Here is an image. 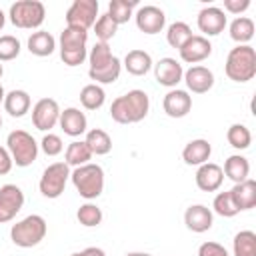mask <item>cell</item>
Here are the masks:
<instances>
[{
    "label": "cell",
    "mask_w": 256,
    "mask_h": 256,
    "mask_svg": "<svg viewBox=\"0 0 256 256\" xmlns=\"http://www.w3.org/2000/svg\"><path fill=\"white\" fill-rule=\"evenodd\" d=\"M88 76H90L92 80H96V82L110 84V82H114V80L120 76V60L114 56L112 62H110L106 68H102V70H88Z\"/></svg>",
    "instance_id": "obj_36"
},
{
    "label": "cell",
    "mask_w": 256,
    "mask_h": 256,
    "mask_svg": "<svg viewBox=\"0 0 256 256\" xmlns=\"http://www.w3.org/2000/svg\"><path fill=\"white\" fill-rule=\"evenodd\" d=\"M4 108L10 116L20 118L30 110V96L26 90H10L4 96Z\"/></svg>",
    "instance_id": "obj_24"
},
{
    "label": "cell",
    "mask_w": 256,
    "mask_h": 256,
    "mask_svg": "<svg viewBox=\"0 0 256 256\" xmlns=\"http://www.w3.org/2000/svg\"><path fill=\"white\" fill-rule=\"evenodd\" d=\"M84 142L88 144L90 152H92V154H98V156L108 154V152L112 150V140H110L108 132H104L102 128H92V130H88Z\"/></svg>",
    "instance_id": "obj_27"
},
{
    "label": "cell",
    "mask_w": 256,
    "mask_h": 256,
    "mask_svg": "<svg viewBox=\"0 0 256 256\" xmlns=\"http://www.w3.org/2000/svg\"><path fill=\"white\" fill-rule=\"evenodd\" d=\"M56 48V40L48 30H36L28 38V50L36 56H50Z\"/></svg>",
    "instance_id": "obj_23"
},
{
    "label": "cell",
    "mask_w": 256,
    "mask_h": 256,
    "mask_svg": "<svg viewBox=\"0 0 256 256\" xmlns=\"http://www.w3.org/2000/svg\"><path fill=\"white\" fill-rule=\"evenodd\" d=\"M234 256H256V234L252 230H240L234 240Z\"/></svg>",
    "instance_id": "obj_28"
},
{
    "label": "cell",
    "mask_w": 256,
    "mask_h": 256,
    "mask_svg": "<svg viewBox=\"0 0 256 256\" xmlns=\"http://www.w3.org/2000/svg\"><path fill=\"white\" fill-rule=\"evenodd\" d=\"M4 96H6V94H4V88H2V84H0V102H4Z\"/></svg>",
    "instance_id": "obj_48"
},
{
    "label": "cell",
    "mask_w": 256,
    "mask_h": 256,
    "mask_svg": "<svg viewBox=\"0 0 256 256\" xmlns=\"http://www.w3.org/2000/svg\"><path fill=\"white\" fill-rule=\"evenodd\" d=\"M162 108H164V112L170 116V118H182V116H186L188 112H190V108H192V98L188 96V92L186 90H170L166 96H164V100H162Z\"/></svg>",
    "instance_id": "obj_15"
},
{
    "label": "cell",
    "mask_w": 256,
    "mask_h": 256,
    "mask_svg": "<svg viewBox=\"0 0 256 256\" xmlns=\"http://www.w3.org/2000/svg\"><path fill=\"white\" fill-rule=\"evenodd\" d=\"M190 36H192V30H190V26H188L186 22H182V20L172 22V24L168 26V32H166V40H168V44L174 46V48H180Z\"/></svg>",
    "instance_id": "obj_34"
},
{
    "label": "cell",
    "mask_w": 256,
    "mask_h": 256,
    "mask_svg": "<svg viewBox=\"0 0 256 256\" xmlns=\"http://www.w3.org/2000/svg\"><path fill=\"white\" fill-rule=\"evenodd\" d=\"M0 126H2V118H0Z\"/></svg>",
    "instance_id": "obj_51"
},
{
    "label": "cell",
    "mask_w": 256,
    "mask_h": 256,
    "mask_svg": "<svg viewBox=\"0 0 256 256\" xmlns=\"http://www.w3.org/2000/svg\"><path fill=\"white\" fill-rule=\"evenodd\" d=\"M46 8L40 0H16L10 6V20L18 28H36L42 24Z\"/></svg>",
    "instance_id": "obj_6"
},
{
    "label": "cell",
    "mask_w": 256,
    "mask_h": 256,
    "mask_svg": "<svg viewBox=\"0 0 256 256\" xmlns=\"http://www.w3.org/2000/svg\"><path fill=\"white\" fill-rule=\"evenodd\" d=\"M70 256H84V252H74V254H70Z\"/></svg>",
    "instance_id": "obj_49"
},
{
    "label": "cell",
    "mask_w": 256,
    "mask_h": 256,
    "mask_svg": "<svg viewBox=\"0 0 256 256\" xmlns=\"http://www.w3.org/2000/svg\"><path fill=\"white\" fill-rule=\"evenodd\" d=\"M210 154H212V146H210V142L204 140V138L190 140V142L184 146V150H182V158H184V162L190 164V166H200V164H204V162L210 158Z\"/></svg>",
    "instance_id": "obj_20"
},
{
    "label": "cell",
    "mask_w": 256,
    "mask_h": 256,
    "mask_svg": "<svg viewBox=\"0 0 256 256\" xmlns=\"http://www.w3.org/2000/svg\"><path fill=\"white\" fill-rule=\"evenodd\" d=\"M68 176H70V168H68L66 162H54V164H50L44 170L42 178H40V192H42V196H46V198H58L64 192V188H66Z\"/></svg>",
    "instance_id": "obj_7"
},
{
    "label": "cell",
    "mask_w": 256,
    "mask_h": 256,
    "mask_svg": "<svg viewBox=\"0 0 256 256\" xmlns=\"http://www.w3.org/2000/svg\"><path fill=\"white\" fill-rule=\"evenodd\" d=\"M198 256H228V252L218 242H204L198 248Z\"/></svg>",
    "instance_id": "obj_42"
},
{
    "label": "cell",
    "mask_w": 256,
    "mask_h": 256,
    "mask_svg": "<svg viewBox=\"0 0 256 256\" xmlns=\"http://www.w3.org/2000/svg\"><path fill=\"white\" fill-rule=\"evenodd\" d=\"M4 20H6V16H4V12H2V8H0V30H2V26H4Z\"/></svg>",
    "instance_id": "obj_47"
},
{
    "label": "cell",
    "mask_w": 256,
    "mask_h": 256,
    "mask_svg": "<svg viewBox=\"0 0 256 256\" xmlns=\"http://www.w3.org/2000/svg\"><path fill=\"white\" fill-rule=\"evenodd\" d=\"M228 192H230V198H232L234 206L238 208V212L240 210H250V208L256 206V180L246 178L244 182L234 184V188L228 190Z\"/></svg>",
    "instance_id": "obj_18"
},
{
    "label": "cell",
    "mask_w": 256,
    "mask_h": 256,
    "mask_svg": "<svg viewBox=\"0 0 256 256\" xmlns=\"http://www.w3.org/2000/svg\"><path fill=\"white\" fill-rule=\"evenodd\" d=\"M72 184L76 186L78 194L86 200H92L102 194L104 188V170L98 164H82L76 166L74 172L70 174Z\"/></svg>",
    "instance_id": "obj_3"
},
{
    "label": "cell",
    "mask_w": 256,
    "mask_h": 256,
    "mask_svg": "<svg viewBox=\"0 0 256 256\" xmlns=\"http://www.w3.org/2000/svg\"><path fill=\"white\" fill-rule=\"evenodd\" d=\"M178 50H180V58L184 62L192 64V62H200V60L208 58L212 52V44L208 42V38H204L200 34H192Z\"/></svg>",
    "instance_id": "obj_12"
},
{
    "label": "cell",
    "mask_w": 256,
    "mask_h": 256,
    "mask_svg": "<svg viewBox=\"0 0 256 256\" xmlns=\"http://www.w3.org/2000/svg\"><path fill=\"white\" fill-rule=\"evenodd\" d=\"M46 236V220L38 214H30L10 228V238L16 246L32 248Z\"/></svg>",
    "instance_id": "obj_4"
},
{
    "label": "cell",
    "mask_w": 256,
    "mask_h": 256,
    "mask_svg": "<svg viewBox=\"0 0 256 256\" xmlns=\"http://www.w3.org/2000/svg\"><path fill=\"white\" fill-rule=\"evenodd\" d=\"M24 206V192L16 184H4L0 188V222L12 220Z\"/></svg>",
    "instance_id": "obj_9"
},
{
    "label": "cell",
    "mask_w": 256,
    "mask_h": 256,
    "mask_svg": "<svg viewBox=\"0 0 256 256\" xmlns=\"http://www.w3.org/2000/svg\"><path fill=\"white\" fill-rule=\"evenodd\" d=\"M126 256H152V254H148V252H128Z\"/></svg>",
    "instance_id": "obj_46"
},
{
    "label": "cell",
    "mask_w": 256,
    "mask_h": 256,
    "mask_svg": "<svg viewBox=\"0 0 256 256\" xmlns=\"http://www.w3.org/2000/svg\"><path fill=\"white\" fill-rule=\"evenodd\" d=\"M230 180H234L236 184L238 182H244L246 178H248V172H250V164H248V160L244 158V156H240V154H232V156H228L226 158V162H224V170H222Z\"/></svg>",
    "instance_id": "obj_26"
},
{
    "label": "cell",
    "mask_w": 256,
    "mask_h": 256,
    "mask_svg": "<svg viewBox=\"0 0 256 256\" xmlns=\"http://www.w3.org/2000/svg\"><path fill=\"white\" fill-rule=\"evenodd\" d=\"M184 222L192 232H206L212 226V212L204 204H192L184 212Z\"/></svg>",
    "instance_id": "obj_19"
},
{
    "label": "cell",
    "mask_w": 256,
    "mask_h": 256,
    "mask_svg": "<svg viewBox=\"0 0 256 256\" xmlns=\"http://www.w3.org/2000/svg\"><path fill=\"white\" fill-rule=\"evenodd\" d=\"M58 122L64 130V134H68V136H80L82 132H86V116H84V112H80L74 106L60 112Z\"/></svg>",
    "instance_id": "obj_21"
},
{
    "label": "cell",
    "mask_w": 256,
    "mask_h": 256,
    "mask_svg": "<svg viewBox=\"0 0 256 256\" xmlns=\"http://www.w3.org/2000/svg\"><path fill=\"white\" fill-rule=\"evenodd\" d=\"M84 252V256H106L104 254V250L102 248H98V246H88L86 250H82Z\"/></svg>",
    "instance_id": "obj_45"
},
{
    "label": "cell",
    "mask_w": 256,
    "mask_h": 256,
    "mask_svg": "<svg viewBox=\"0 0 256 256\" xmlns=\"http://www.w3.org/2000/svg\"><path fill=\"white\" fill-rule=\"evenodd\" d=\"M60 118V108L54 98H40L32 108V122L38 130H50Z\"/></svg>",
    "instance_id": "obj_10"
},
{
    "label": "cell",
    "mask_w": 256,
    "mask_h": 256,
    "mask_svg": "<svg viewBox=\"0 0 256 256\" xmlns=\"http://www.w3.org/2000/svg\"><path fill=\"white\" fill-rule=\"evenodd\" d=\"M92 158V152L86 142H70L66 148V164L68 166H82L88 164Z\"/></svg>",
    "instance_id": "obj_30"
},
{
    "label": "cell",
    "mask_w": 256,
    "mask_h": 256,
    "mask_svg": "<svg viewBox=\"0 0 256 256\" xmlns=\"http://www.w3.org/2000/svg\"><path fill=\"white\" fill-rule=\"evenodd\" d=\"M116 28H118V24L110 18V14H108V12L100 14V16H98V20H96V24H94V30H96L98 42H108V40L116 34Z\"/></svg>",
    "instance_id": "obj_37"
},
{
    "label": "cell",
    "mask_w": 256,
    "mask_h": 256,
    "mask_svg": "<svg viewBox=\"0 0 256 256\" xmlns=\"http://www.w3.org/2000/svg\"><path fill=\"white\" fill-rule=\"evenodd\" d=\"M10 168H12V156H10V152L6 148L0 146V176L8 174Z\"/></svg>",
    "instance_id": "obj_43"
},
{
    "label": "cell",
    "mask_w": 256,
    "mask_h": 256,
    "mask_svg": "<svg viewBox=\"0 0 256 256\" xmlns=\"http://www.w3.org/2000/svg\"><path fill=\"white\" fill-rule=\"evenodd\" d=\"M124 66H126V70H128L130 74H134V76H142V74H146V72L150 70V66H152V58H150V54H148L146 50L134 48V50H130V52L126 54V58H124Z\"/></svg>",
    "instance_id": "obj_25"
},
{
    "label": "cell",
    "mask_w": 256,
    "mask_h": 256,
    "mask_svg": "<svg viewBox=\"0 0 256 256\" xmlns=\"http://www.w3.org/2000/svg\"><path fill=\"white\" fill-rule=\"evenodd\" d=\"M20 54V40L12 34L0 36V60H12Z\"/></svg>",
    "instance_id": "obj_40"
},
{
    "label": "cell",
    "mask_w": 256,
    "mask_h": 256,
    "mask_svg": "<svg viewBox=\"0 0 256 256\" xmlns=\"http://www.w3.org/2000/svg\"><path fill=\"white\" fill-rule=\"evenodd\" d=\"M222 180H224V172L214 162H204L196 170V186L204 192H214L216 188H220Z\"/></svg>",
    "instance_id": "obj_16"
},
{
    "label": "cell",
    "mask_w": 256,
    "mask_h": 256,
    "mask_svg": "<svg viewBox=\"0 0 256 256\" xmlns=\"http://www.w3.org/2000/svg\"><path fill=\"white\" fill-rule=\"evenodd\" d=\"M2 74H4V68H2V64H0V78H2Z\"/></svg>",
    "instance_id": "obj_50"
},
{
    "label": "cell",
    "mask_w": 256,
    "mask_h": 256,
    "mask_svg": "<svg viewBox=\"0 0 256 256\" xmlns=\"http://www.w3.org/2000/svg\"><path fill=\"white\" fill-rule=\"evenodd\" d=\"M212 206H214L216 214H220V216H224V218H232V216L238 214V208L234 206V202H232V198H230V192H220V194H216Z\"/></svg>",
    "instance_id": "obj_39"
},
{
    "label": "cell",
    "mask_w": 256,
    "mask_h": 256,
    "mask_svg": "<svg viewBox=\"0 0 256 256\" xmlns=\"http://www.w3.org/2000/svg\"><path fill=\"white\" fill-rule=\"evenodd\" d=\"M98 14V0H74L66 10V26H78L88 30Z\"/></svg>",
    "instance_id": "obj_8"
},
{
    "label": "cell",
    "mask_w": 256,
    "mask_h": 256,
    "mask_svg": "<svg viewBox=\"0 0 256 256\" xmlns=\"http://www.w3.org/2000/svg\"><path fill=\"white\" fill-rule=\"evenodd\" d=\"M184 80L186 86L196 94H204L214 86V74L206 66H190L184 72Z\"/></svg>",
    "instance_id": "obj_17"
},
{
    "label": "cell",
    "mask_w": 256,
    "mask_h": 256,
    "mask_svg": "<svg viewBox=\"0 0 256 256\" xmlns=\"http://www.w3.org/2000/svg\"><path fill=\"white\" fill-rule=\"evenodd\" d=\"M88 40V32L78 26H66L60 32V52H74L84 50Z\"/></svg>",
    "instance_id": "obj_22"
},
{
    "label": "cell",
    "mask_w": 256,
    "mask_h": 256,
    "mask_svg": "<svg viewBox=\"0 0 256 256\" xmlns=\"http://www.w3.org/2000/svg\"><path fill=\"white\" fill-rule=\"evenodd\" d=\"M226 76L234 82H248L256 74V50L248 44H238L228 52Z\"/></svg>",
    "instance_id": "obj_2"
},
{
    "label": "cell",
    "mask_w": 256,
    "mask_h": 256,
    "mask_svg": "<svg viewBox=\"0 0 256 256\" xmlns=\"http://www.w3.org/2000/svg\"><path fill=\"white\" fill-rule=\"evenodd\" d=\"M90 70H102L106 68L110 62H112V52H110V46L106 42H96L90 50Z\"/></svg>",
    "instance_id": "obj_32"
},
{
    "label": "cell",
    "mask_w": 256,
    "mask_h": 256,
    "mask_svg": "<svg viewBox=\"0 0 256 256\" xmlns=\"http://www.w3.org/2000/svg\"><path fill=\"white\" fill-rule=\"evenodd\" d=\"M230 36L236 42H248L254 36V22L248 16H238L230 22Z\"/></svg>",
    "instance_id": "obj_29"
},
{
    "label": "cell",
    "mask_w": 256,
    "mask_h": 256,
    "mask_svg": "<svg viewBox=\"0 0 256 256\" xmlns=\"http://www.w3.org/2000/svg\"><path fill=\"white\" fill-rule=\"evenodd\" d=\"M76 218L82 226H98L102 222V210L96 204H82L76 212Z\"/></svg>",
    "instance_id": "obj_38"
},
{
    "label": "cell",
    "mask_w": 256,
    "mask_h": 256,
    "mask_svg": "<svg viewBox=\"0 0 256 256\" xmlns=\"http://www.w3.org/2000/svg\"><path fill=\"white\" fill-rule=\"evenodd\" d=\"M154 74H156V80L162 84V86H176L182 76H184V70H182V64L176 60V58H170V56H164L156 62L154 66Z\"/></svg>",
    "instance_id": "obj_13"
},
{
    "label": "cell",
    "mask_w": 256,
    "mask_h": 256,
    "mask_svg": "<svg viewBox=\"0 0 256 256\" xmlns=\"http://www.w3.org/2000/svg\"><path fill=\"white\" fill-rule=\"evenodd\" d=\"M6 144L16 166H30L38 156V144L26 130H12L6 138Z\"/></svg>",
    "instance_id": "obj_5"
},
{
    "label": "cell",
    "mask_w": 256,
    "mask_h": 256,
    "mask_svg": "<svg viewBox=\"0 0 256 256\" xmlns=\"http://www.w3.org/2000/svg\"><path fill=\"white\" fill-rule=\"evenodd\" d=\"M250 6V0H224V8L228 12H242Z\"/></svg>",
    "instance_id": "obj_44"
},
{
    "label": "cell",
    "mask_w": 256,
    "mask_h": 256,
    "mask_svg": "<svg viewBox=\"0 0 256 256\" xmlns=\"http://www.w3.org/2000/svg\"><path fill=\"white\" fill-rule=\"evenodd\" d=\"M136 0H110L108 2V14L116 24L128 22V18L132 16V8L136 6Z\"/></svg>",
    "instance_id": "obj_31"
},
{
    "label": "cell",
    "mask_w": 256,
    "mask_h": 256,
    "mask_svg": "<svg viewBox=\"0 0 256 256\" xmlns=\"http://www.w3.org/2000/svg\"><path fill=\"white\" fill-rule=\"evenodd\" d=\"M80 102L86 110H96L104 104V90L98 84H86L80 90Z\"/></svg>",
    "instance_id": "obj_33"
},
{
    "label": "cell",
    "mask_w": 256,
    "mask_h": 256,
    "mask_svg": "<svg viewBox=\"0 0 256 256\" xmlns=\"http://www.w3.org/2000/svg\"><path fill=\"white\" fill-rule=\"evenodd\" d=\"M226 26V16L224 10L218 6H206L198 12V28L202 32H206L208 36L220 34Z\"/></svg>",
    "instance_id": "obj_14"
},
{
    "label": "cell",
    "mask_w": 256,
    "mask_h": 256,
    "mask_svg": "<svg viewBox=\"0 0 256 256\" xmlns=\"http://www.w3.org/2000/svg\"><path fill=\"white\" fill-rule=\"evenodd\" d=\"M62 148H64V144H62L60 136L48 132V134L42 138V150H44L48 156H56V154H60Z\"/></svg>",
    "instance_id": "obj_41"
},
{
    "label": "cell",
    "mask_w": 256,
    "mask_h": 256,
    "mask_svg": "<svg viewBox=\"0 0 256 256\" xmlns=\"http://www.w3.org/2000/svg\"><path fill=\"white\" fill-rule=\"evenodd\" d=\"M150 108V98L144 90H130L124 96H118L110 106V116L118 124H132L140 122Z\"/></svg>",
    "instance_id": "obj_1"
},
{
    "label": "cell",
    "mask_w": 256,
    "mask_h": 256,
    "mask_svg": "<svg viewBox=\"0 0 256 256\" xmlns=\"http://www.w3.org/2000/svg\"><path fill=\"white\" fill-rule=\"evenodd\" d=\"M166 16L164 10L154 6V4H146L142 8H138L136 12V26L144 32V34H156L164 28Z\"/></svg>",
    "instance_id": "obj_11"
},
{
    "label": "cell",
    "mask_w": 256,
    "mask_h": 256,
    "mask_svg": "<svg viewBox=\"0 0 256 256\" xmlns=\"http://www.w3.org/2000/svg\"><path fill=\"white\" fill-rule=\"evenodd\" d=\"M226 138H228L230 146H234L238 150L248 148L250 142H252V134H250V130L244 124H232L228 128V132H226Z\"/></svg>",
    "instance_id": "obj_35"
}]
</instances>
